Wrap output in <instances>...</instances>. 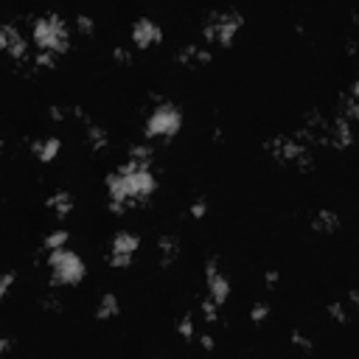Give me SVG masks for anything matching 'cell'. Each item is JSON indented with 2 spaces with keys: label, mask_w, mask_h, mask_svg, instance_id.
<instances>
[{
  "label": "cell",
  "mask_w": 359,
  "mask_h": 359,
  "mask_svg": "<svg viewBox=\"0 0 359 359\" xmlns=\"http://www.w3.org/2000/svg\"><path fill=\"white\" fill-rule=\"evenodd\" d=\"M31 37H34V45L37 48H45V51H54V54H65L70 48V26L59 17V14H42L34 20V28H31Z\"/></svg>",
  "instance_id": "6da1fadb"
},
{
  "label": "cell",
  "mask_w": 359,
  "mask_h": 359,
  "mask_svg": "<svg viewBox=\"0 0 359 359\" xmlns=\"http://www.w3.org/2000/svg\"><path fill=\"white\" fill-rule=\"evenodd\" d=\"M264 146L278 163L298 166V168H309L311 166V146L303 144L298 135H275V138H269Z\"/></svg>",
  "instance_id": "7a4b0ae2"
},
{
  "label": "cell",
  "mask_w": 359,
  "mask_h": 359,
  "mask_svg": "<svg viewBox=\"0 0 359 359\" xmlns=\"http://www.w3.org/2000/svg\"><path fill=\"white\" fill-rule=\"evenodd\" d=\"M48 269H51V281H54V284H62V287L79 284V281L84 278V261L79 258V253L68 250V244L51 250V255H48Z\"/></svg>",
  "instance_id": "3957f363"
},
{
  "label": "cell",
  "mask_w": 359,
  "mask_h": 359,
  "mask_svg": "<svg viewBox=\"0 0 359 359\" xmlns=\"http://www.w3.org/2000/svg\"><path fill=\"white\" fill-rule=\"evenodd\" d=\"M242 23H244V17H242L236 9H222V12L208 14V20H205V26H202V34H205V39L213 42V45H231L233 37L239 34Z\"/></svg>",
  "instance_id": "277c9868"
},
{
  "label": "cell",
  "mask_w": 359,
  "mask_h": 359,
  "mask_svg": "<svg viewBox=\"0 0 359 359\" xmlns=\"http://www.w3.org/2000/svg\"><path fill=\"white\" fill-rule=\"evenodd\" d=\"M180 126H183V113H180V107H174L168 101H157V107L146 118L149 138H171V135H177Z\"/></svg>",
  "instance_id": "5b68a950"
},
{
  "label": "cell",
  "mask_w": 359,
  "mask_h": 359,
  "mask_svg": "<svg viewBox=\"0 0 359 359\" xmlns=\"http://www.w3.org/2000/svg\"><path fill=\"white\" fill-rule=\"evenodd\" d=\"M138 233H132V231H118L110 242V250H107V264L115 266V269H126L135 258V253H138Z\"/></svg>",
  "instance_id": "8992f818"
},
{
  "label": "cell",
  "mask_w": 359,
  "mask_h": 359,
  "mask_svg": "<svg viewBox=\"0 0 359 359\" xmlns=\"http://www.w3.org/2000/svg\"><path fill=\"white\" fill-rule=\"evenodd\" d=\"M205 284H208V298H213L219 306L228 300V295H231V281L224 278V273L219 269V258H216V255H211V258L205 261Z\"/></svg>",
  "instance_id": "52a82bcc"
},
{
  "label": "cell",
  "mask_w": 359,
  "mask_h": 359,
  "mask_svg": "<svg viewBox=\"0 0 359 359\" xmlns=\"http://www.w3.org/2000/svg\"><path fill=\"white\" fill-rule=\"evenodd\" d=\"M0 45H3V51H6L14 62H23V59L31 57V51H28V39H26V34H23L14 23H6L3 28H0Z\"/></svg>",
  "instance_id": "ba28073f"
},
{
  "label": "cell",
  "mask_w": 359,
  "mask_h": 359,
  "mask_svg": "<svg viewBox=\"0 0 359 359\" xmlns=\"http://www.w3.org/2000/svg\"><path fill=\"white\" fill-rule=\"evenodd\" d=\"M163 39V28L149 20V17H141V20H135L132 26V45L135 48H152V45H157Z\"/></svg>",
  "instance_id": "9c48e42d"
},
{
  "label": "cell",
  "mask_w": 359,
  "mask_h": 359,
  "mask_svg": "<svg viewBox=\"0 0 359 359\" xmlns=\"http://www.w3.org/2000/svg\"><path fill=\"white\" fill-rule=\"evenodd\" d=\"M174 59H177L180 65H186V68H202V65L211 62V51L205 48V45L191 42V45H183V48L174 54Z\"/></svg>",
  "instance_id": "30bf717a"
},
{
  "label": "cell",
  "mask_w": 359,
  "mask_h": 359,
  "mask_svg": "<svg viewBox=\"0 0 359 359\" xmlns=\"http://www.w3.org/2000/svg\"><path fill=\"white\" fill-rule=\"evenodd\" d=\"M353 135H351V121L342 118V115H334L329 121V146H337V149H345L351 146Z\"/></svg>",
  "instance_id": "8fae6325"
},
{
  "label": "cell",
  "mask_w": 359,
  "mask_h": 359,
  "mask_svg": "<svg viewBox=\"0 0 359 359\" xmlns=\"http://www.w3.org/2000/svg\"><path fill=\"white\" fill-rule=\"evenodd\" d=\"M59 149H62V141L57 138V135H45V138L31 141V152H34V157L42 160V163H51V160L59 155Z\"/></svg>",
  "instance_id": "7c38bea8"
},
{
  "label": "cell",
  "mask_w": 359,
  "mask_h": 359,
  "mask_svg": "<svg viewBox=\"0 0 359 359\" xmlns=\"http://www.w3.org/2000/svg\"><path fill=\"white\" fill-rule=\"evenodd\" d=\"M84 141H87V146L93 149V152H104V149H107V144H110V138H107L104 126L93 124L90 118H84Z\"/></svg>",
  "instance_id": "4fadbf2b"
},
{
  "label": "cell",
  "mask_w": 359,
  "mask_h": 359,
  "mask_svg": "<svg viewBox=\"0 0 359 359\" xmlns=\"http://www.w3.org/2000/svg\"><path fill=\"white\" fill-rule=\"evenodd\" d=\"M157 258H160L163 266H171V264L180 258V239L171 236V233L160 236V239H157Z\"/></svg>",
  "instance_id": "5bb4252c"
},
{
  "label": "cell",
  "mask_w": 359,
  "mask_h": 359,
  "mask_svg": "<svg viewBox=\"0 0 359 359\" xmlns=\"http://www.w3.org/2000/svg\"><path fill=\"white\" fill-rule=\"evenodd\" d=\"M311 228L318 233H334L340 228V216L331 208H320V211H314V216H311Z\"/></svg>",
  "instance_id": "9a60e30c"
},
{
  "label": "cell",
  "mask_w": 359,
  "mask_h": 359,
  "mask_svg": "<svg viewBox=\"0 0 359 359\" xmlns=\"http://www.w3.org/2000/svg\"><path fill=\"white\" fill-rule=\"evenodd\" d=\"M45 208H48L57 219H65V216L73 211V194H68V191H54L48 200H45Z\"/></svg>",
  "instance_id": "2e32d148"
},
{
  "label": "cell",
  "mask_w": 359,
  "mask_h": 359,
  "mask_svg": "<svg viewBox=\"0 0 359 359\" xmlns=\"http://www.w3.org/2000/svg\"><path fill=\"white\" fill-rule=\"evenodd\" d=\"M337 115L348 118L351 124H353V121H359V99L351 93V90L340 96V101H337Z\"/></svg>",
  "instance_id": "e0dca14e"
},
{
  "label": "cell",
  "mask_w": 359,
  "mask_h": 359,
  "mask_svg": "<svg viewBox=\"0 0 359 359\" xmlns=\"http://www.w3.org/2000/svg\"><path fill=\"white\" fill-rule=\"evenodd\" d=\"M118 311H121L118 298L113 292H104L101 300H99V306H96V318L99 320H110V318H118Z\"/></svg>",
  "instance_id": "ac0fdd59"
},
{
  "label": "cell",
  "mask_w": 359,
  "mask_h": 359,
  "mask_svg": "<svg viewBox=\"0 0 359 359\" xmlns=\"http://www.w3.org/2000/svg\"><path fill=\"white\" fill-rule=\"evenodd\" d=\"M152 160H155L152 146H146V144H132V146H129V163L152 168Z\"/></svg>",
  "instance_id": "d6986e66"
},
{
  "label": "cell",
  "mask_w": 359,
  "mask_h": 359,
  "mask_svg": "<svg viewBox=\"0 0 359 359\" xmlns=\"http://www.w3.org/2000/svg\"><path fill=\"white\" fill-rule=\"evenodd\" d=\"M68 239H70V236H68L65 228H54V231H48V233L42 236V250H48V253H51V250H57V247H65Z\"/></svg>",
  "instance_id": "ffe728a7"
},
{
  "label": "cell",
  "mask_w": 359,
  "mask_h": 359,
  "mask_svg": "<svg viewBox=\"0 0 359 359\" xmlns=\"http://www.w3.org/2000/svg\"><path fill=\"white\" fill-rule=\"evenodd\" d=\"M177 334L183 340H194L197 337V329H194V318L191 314H183V318L177 320Z\"/></svg>",
  "instance_id": "44dd1931"
},
{
  "label": "cell",
  "mask_w": 359,
  "mask_h": 359,
  "mask_svg": "<svg viewBox=\"0 0 359 359\" xmlns=\"http://www.w3.org/2000/svg\"><path fill=\"white\" fill-rule=\"evenodd\" d=\"M202 318H205L208 323H216V318H219V303H216L213 298H202Z\"/></svg>",
  "instance_id": "7402d4cb"
},
{
  "label": "cell",
  "mask_w": 359,
  "mask_h": 359,
  "mask_svg": "<svg viewBox=\"0 0 359 359\" xmlns=\"http://www.w3.org/2000/svg\"><path fill=\"white\" fill-rule=\"evenodd\" d=\"M329 314H331V320H337V323H348V309H345V303H329Z\"/></svg>",
  "instance_id": "603a6c76"
},
{
  "label": "cell",
  "mask_w": 359,
  "mask_h": 359,
  "mask_svg": "<svg viewBox=\"0 0 359 359\" xmlns=\"http://www.w3.org/2000/svg\"><path fill=\"white\" fill-rule=\"evenodd\" d=\"M269 318V306L266 303H253V309H250V320L253 323H264Z\"/></svg>",
  "instance_id": "cb8c5ba5"
},
{
  "label": "cell",
  "mask_w": 359,
  "mask_h": 359,
  "mask_svg": "<svg viewBox=\"0 0 359 359\" xmlns=\"http://www.w3.org/2000/svg\"><path fill=\"white\" fill-rule=\"evenodd\" d=\"M76 31H79V34H84V37H90V34L96 31V26H93V17L79 14V17H76Z\"/></svg>",
  "instance_id": "d4e9b609"
},
{
  "label": "cell",
  "mask_w": 359,
  "mask_h": 359,
  "mask_svg": "<svg viewBox=\"0 0 359 359\" xmlns=\"http://www.w3.org/2000/svg\"><path fill=\"white\" fill-rule=\"evenodd\" d=\"M113 59L118 65H129L132 62V51L126 48V45H115V48H113Z\"/></svg>",
  "instance_id": "484cf974"
},
{
  "label": "cell",
  "mask_w": 359,
  "mask_h": 359,
  "mask_svg": "<svg viewBox=\"0 0 359 359\" xmlns=\"http://www.w3.org/2000/svg\"><path fill=\"white\" fill-rule=\"evenodd\" d=\"M292 345H295V348H300L303 353H311V351H314V342H311V340H306L300 331H295V334H292Z\"/></svg>",
  "instance_id": "4316f807"
},
{
  "label": "cell",
  "mask_w": 359,
  "mask_h": 359,
  "mask_svg": "<svg viewBox=\"0 0 359 359\" xmlns=\"http://www.w3.org/2000/svg\"><path fill=\"white\" fill-rule=\"evenodd\" d=\"M42 306L48 309V311H59V300H57V295H54V292H45V298H42Z\"/></svg>",
  "instance_id": "83f0119b"
},
{
  "label": "cell",
  "mask_w": 359,
  "mask_h": 359,
  "mask_svg": "<svg viewBox=\"0 0 359 359\" xmlns=\"http://www.w3.org/2000/svg\"><path fill=\"white\" fill-rule=\"evenodd\" d=\"M205 211H208L205 200H194V202H191V216H194V219H202V216H205Z\"/></svg>",
  "instance_id": "f1b7e54d"
},
{
  "label": "cell",
  "mask_w": 359,
  "mask_h": 359,
  "mask_svg": "<svg viewBox=\"0 0 359 359\" xmlns=\"http://www.w3.org/2000/svg\"><path fill=\"white\" fill-rule=\"evenodd\" d=\"M12 284H14V273H12V269H9V273L3 275V281H0V295H9Z\"/></svg>",
  "instance_id": "f546056e"
},
{
  "label": "cell",
  "mask_w": 359,
  "mask_h": 359,
  "mask_svg": "<svg viewBox=\"0 0 359 359\" xmlns=\"http://www.w3.org/2000/svg\"><path fill=\"white\" fill-rule=\"evenodd\" d=\"M264 284H266V287H269V289H273V287H275V284H278V269H269V273H266V275H264Z\"/></svg>",
  "instance_id": "4dcf8cb0"
},
{
  "label": "cell",
  "mask_w": 359,
  "mask_h": 359,
  "mask_svg": "<svg viewBox=\"0 0 359 359\" xmlns=\"http://www.w3.org/2000/svg\"><path fill=\"white\" fill-rule=\"evenodd\" d=\"M200 345H202L205 351H213V337H211V334H202V337H200Z\"/></svg>",
  "instance_id": "1f68e13d"
},
{
  "label": "cell",
  "mask_w": 359,
  "mask_h": 359,
  "mask_svg": "<svg viewBox=\"0 0 359 359\" xmlns=\"http://www.w3.org/2000/svg\"><path fill=\"white\" fill-rule=\"evenodd\" d=\"M0 351H3V353L12 351V340H9V337H6V340H0Z\"/></svg>",
  "instance_id": "d6a6232c"
},
{
  "label": "cell",
  "mask_w": 359,
  "mask_h": 359,
  "mask_svg": "<svg viewBox=\"0 0 359 359\" xmlns=\"http://www.w3.org/2000/svg\"><path fill=\"white\" fill-rule=\"evenodd\" d=\"M348 300H351L353 306H359V289H351V295H348Z\"/></svg>",
  "instance_id": "836d02e7"
},
{
  "label": "cell",
  "mask_w": 359,
  "mask_h": 359,
  "mask_svg": "<svg viewBox=\"0 0 359 359\" xmlns=\"http://www.w3.org/2000/svg\"><path fill=\"white\" fill-rule=\"evenodd\" d=\"M351 93H353V96H356V99H359V79H356V81H353V84H351Z\"/></svg>",
  "instance_id": "e575fe53"
}]
</instances>
